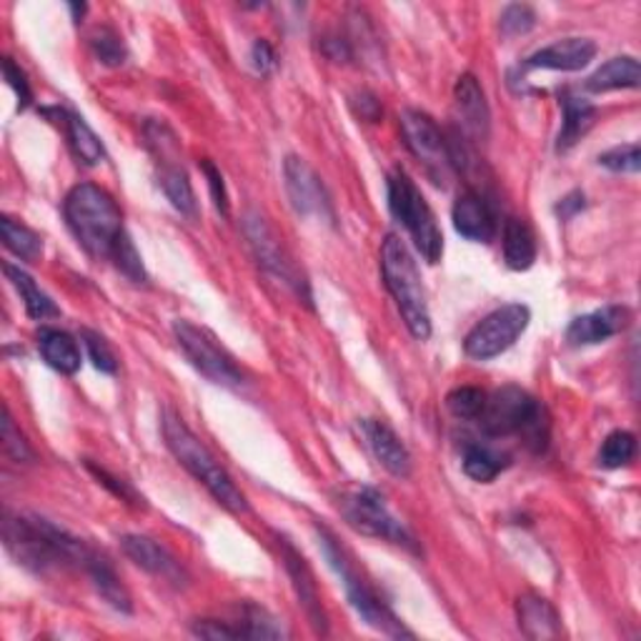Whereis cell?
I'll return each mask as SVG.
<instances>
[{
  "label": "cell",
  "instance_id": "1",
  "mask_svg": "<svg viewBox=\"0 0 641 641\" xmlns=\"http://www.w3.org/2000/svg\"><path fill=\"white\" fill-rule=\"evenodd\" d=\"M3 538L5 549L13 554V559L23 563L25 569L38 571V574L61 567L85 571L91 557L96 554V549H91L79 536L43 517L5 514Z\"/></svg>",
  "mask_w": 641,
  "mask_h": 641
},
{
  "label": "cell",
  "instance_id": "2",
  "mask_svg": "<svg viewBox=\"0 0 641 641\" xmlns=\"http://www.w3.org/2000/svg\"><path fill=\"white\" fill-rule=\"evenodd\" d=\"M161 426H164V439L170 454L176 456L188 474L195 482L203 484L209 494L216 499L221 507L228 509L230 514H246L249 511V501L241 494V489L234 484V478L218 464V459L211 454L206 443L199 436L188 429L186 422L176 412L161 414Z\"/></svg>",
  "mask_w": 641,
  "mask_h": 641
},
{
  "label": "cell",
  "instance_id": "3",
  "mask_svg": "<svg viewBox=\"0 0 641 641\" xmlns=\"http://www.w3.org/2000/svg\"><path fill=\"white\" fill-rule=\"evenodd\" d=\"M66 224L71 228L85 251L93 259H108L114 256L118 241L126 234L121 209L116 201L104 191V188L93 183L75 186L71 193L66 195L63 203Z\"/></svg>",
  "mask_w": 641,
  "mask_h": 641
},
{
  "label": "cell",
  "instance_id": "4",
  "mask_svg": "<svg viewBox=\"0 0 641 641\" xmlns=\"http://www.w3.org/2000/svg\"><path fill=\"white\" fill-rule=\"evenodd\" d=\"M381 273L383 284H387L389 294L396 301L401 319H404L406 329L412 331V336L418 341L429 339L431 313L422 273H418L408 246L396 234H389L387 241L381 244Z\"/></svg>",
  "mask_w": 641,
  "mask_h": 641
},
{
  "label": "cell",
  "instance_id": "5",
  "mask_svg": "<svg viewBox=\"0 0 641 641\" xmlns=\"http://www.w3.org/2000/svg\"><path fill=\"white\" fill-rule=\"evenodd\" d=\"M476 422L484 434L494 439L521 434L534 451H544L549 441V418H546L542 401L519 387H503L486 393V404Z\"/></svg>",
  "mask_w": 641,
  "mask_h": 641
},
{
  "label": "cell",
  "instance_id": "6",
  "mask_svg": "<svg viewBox=\"0 0 641 641\" xmlns=\"http://www.w3.org/2000/svg\"><path fill=\"white\" fill-rule=\"evenodd\" d=\"M319 544H321L323 557H327L329 561V567L336 571L341 584H344L346 600L354 606L358 617L369 624L371 629L381 631V634H387L391 639H414V631H408L404 627V621H401L396 614L391 612V606L373 592L369 581L358 574L352 559H348L346 549L339 544V538L333 536L329 529L323 526L319 529Z\"/></svg>",
  "mask_w": 641,
  "mask_h": 641
},
{
  "label": "cell",
  "instance_id": "7",
  "mask_svg": "<svg viewBox=\"0 0 641 641\" xmlns=\"http://www.w3.org/2000/svg\"><path fill=\"white\" fill-rule=\"evenodd\" d=\"M389 211L408 230L418 253L429 263H439L443 256V234L424 193L404 168H393L387 181Z\"/></svg>",
  "mask_w": 641,
  "mask_h": 641
},
{
  "label": "cell",
  "instance_id": "8",
  "mask_svg": "<svg viewBox=\"0 0 641 641\" xmlns=\"http://www.w3.org/2000/svg\"><path fill=\"white\" fill-rule=\"evenodd\" d=\"M339 509L354 532L371 538H383V542L406 546V549L416 551V538L412 536V532L404 526V521H399L391 514L387 499L376 489H371V486L346 491L339 501Z\"/></svg>",
  "mask_w": 641,
  "mask_h": 641
},
{
  "label": "cell",
  "instance_id": "9",
  "mask_svg": "<svg viewBox=\"0 0 641 641\" xmlns=\"http://www.w3.org/2000/svg\"><path fill=\"white\" fill-rule=\"evenodd\" d=\"M174 336L186 354L188 361L201 376H206L209 381L218 383V387L238 389L244 383V371L238 369L224 346L218 344L216 336L211 331L195 327V323L178 319L174 321Z\"/></svg>",
  "mask_w": 641,
  "mask_h": 641
},
{
  "label": "cell",
  "instance_id": "10",
  "mask_svg": "<svg viewBox=\"0 0 641 641\" xmlns=\"http://www.w3.org/2000/svg\"><path fill=\"white\" fill-rule=\"evenodd\" d=\"M532 321V311L524 304H507L491 311L476 327L468 331L464 341V352L476 361H491L517 344L521 333Z\"/></svg>",
  "mask_w": 641,
  "mask_h": 641
},
{
  "label": "cell",
  "instance_id": "11",
  "mask_svg": "<svg viewBox=\"0 0 641 641\" xmlns=\"http://www.w3.org/2000/svg\"><path fill=\"white\" fill-rule=\"evenodd\" d=\"M244 234L249 238L253 256L259 259V263L273 276L284 281V284L294 290V294L301 298L304 304H311V290H309V281L301 271L296 269V263L290 261V256L284 251V246L273 234V228L266 224V218L261 213L249 211L244 216Z\"/></svg>",
  "mask_w": 641,
  "mask_h": 641
},
{
  "label": "cell",
  "instance_id": "12",
  "mask_svg": "<svg viewBox=\"0 0 641 641\" xmlns=\"http://www.w3.org/2000/svg\"><path fill=\"white\" fill-rule=\"evenodd\" d=\"M401 133H404L408 151L418 158V164H424L426 174L434 178V183H447V178L454 168H451L447 135L441 133V128L436 126L434 118L416 108H406L401 114Z\"/></svg>",
  "mask_w": 641,
  "mask_h": 641
},
{
  "label": "cell",
  "instance_id": "13",
  "mask_svg": "<svg viewBox=\"0 0 641 641\" xmlns=\"http://www.w3.org/2000/svg\"><path fill=\"white\" fill-rule=\"evenodd\" d=\"M284 178L290 206H294L298 216L333 221V206L327 193V186L321 183V178L316 176V170L306 164L304 158L288 156L284 164Z\"/></svg>",
  "mask_w": 641,
  "mask_h": 641
},
{
  "label": "cell",
  "instance_id": "14",
  "mask_svg": "<svg viewBox=\"0 0 641 641\" xmlns=\"http://www.w3.org/2000/svg\"><path fill=\"white\" fill-rule=\"evenodd\" d=\"M278 546H281V559H284V567L290 577V584H294V592L298 596V604L309 617L311 627L316 629V634H329V621L327 614H323L321 606V596H319V586L313 581V571L309 569V563L301 557V551L296 549L288 538L278 536Z\"/></svg>",
  "mask_w": 641,
  "mask_h": 641
},
{
  "label": "cell",
  "instance_id": "15",
  "mask_svg": "<svg viewBox=\"0 0 641 641\" xmlns=\"http://www.w3.org/2000/svg\"><path fill=\"white\" fill-rule=\"evenodd\" d=\"M454 108H456V121L461 126V135H464V139H472V141L489 139L491 110H489V104H486L484 88L478 85V81L472 73H464L456 81Z\"/></svg>",
  "mask_w": 641,
  "mask_h": 641
},
{
  "label": "cell",
  "instance_id": "16",
  "mask_svg": "<svg viewBox=\"0 0 641 641\" xmlns=\"http://www.w3.org/2000/svg\"><path fill=\"white\" fill-rule=\"evenodd\" d=\"M361 434L373 459L379 461L391 476L396 478L412 476V454H408L404 441L399 439L396 431H393L389 424L379 422V418H364Z\"/></svg>",
  "mask_w": 641,
  "mask_h": 641
},
{
  "label": "cell",
  "instance_id": "17",
  "mask_svg": "<svg viewBox=\"0 0 641 641\" xmlns=\"http://www.w3.org/2000/svg\"><path fill=\"white\" fill-rule=\"evenodd\" d=\"M451 218H454L456 234L464 236L466 241L489 244L497 236V216H494L491 203L472 188L459 195Z\"/></svg>",
  "mask_w": 641,
  "mask_h": 641
},
{
  "label": "cell",
  "instance_id": "18",
  "mask_svg": "<svg viewBox=\"0 0 641 641\" xmlns=\"http://www.w3.org/2000/svg\"><path fill=\"white\" fill-rule=\"evenodd\" d=\"M121 546L126 557L131 559L135 567L149 571L153 577H161L166 581H174V584H183V567L178 559L170 554L166 546H161L156 538L143 536V534H128L121 538Z\"/></svg>",
  "mask_w": 641,
  "mask_h": 641
},
{
  "label": "cell",
  "instance_id": "19",
  "mask_svg": "<svg viewBox=\"0 0 641 641\" xmlns=\"http://www.w3.org/2000/svg\"><path fill=\"white\" fill-rule=\"evenodd\" d=\"M631 313L624 306H604V309L577 316L567 329V341L571 346H594L602 341L617 336L629 327Z\"/></svg>",
  "mask_w": 641,
  "mask_h": 641
},
{
  "label": "cell",
  "instance_id": "20",
  "mask_svg": "<svg viewBox=\"0 0 641 641\" xmlns=\"http://www.w3.org/2000/svg\"><path fill=\"white\" fill-rule=\"evenodd\" d=\"M596 43L592 38H563L526 58V68L546 71H581L594 61Z\"/></svg>",
  "mask_w": 641,
  "mask_h": 641
},
{
  "label": "cell",
  "instance_id": "21",
  "mask_svg": "<svg viewBox=\"0 0 641 641\" xmlns=\"http://www.w3.org/2000/svg\"><path fill=\"white\" fill-rule=\"evenodd\" d=\"M517 619L519 629L526 639H557L561 637V617L554 609L551 602H546L544 596L524 594L517 602Z\"/></svg>",
  "mask_w": 641,
  "mask_h": 641
},
{
  "label": "cell",
  "instance_id": "22",
  "mask_svg": "<svg viewBox=\"0 0 641 641\" xmlns=\"http://www.w3.org/2000/svg\"><path fill=\"white\" fill-rule=\"evenodd\" d=\"M54 114L58 118H63V128L68 135V143H71V151L75 153V158L81 161L83 166H98L106 161V145L98 139L96 131L85 123V118L73 114V110L66 108H54Z\"/></svg>",
  "mask_w": 641,
  "mask_h": 641
},
{
  "label": "cell",
  "instance_id": "23",
  "mask_svg": "<svg viewBox=\"0 0 641 641\" xmlns=\"http://www.w3.org/2000/svg\"><path fill=\"white\" fill-rule=\"evenodd\" d=\"M38 348L43 361H46L50 369H56L58 373L73 376L81 369L83 356H81V346L71 333L58 331V329H40L38 331Z\"/></svg>",
  "mask_w": 641,
  "mask_h": 641
},
{
  "label": "cell",
  "instance_id": "24",
  "mask_svg": "<svg viewBox=\"0 0 641 641\" xmlns=\"http://www.w3.org/2000/svg\"><path fill=\"white\" fill-rule=\"evenodd\" d=\"M561 108H563V121H561V131L557 139V151L567 153L569 149L584 139V135L592 131V126L596 121V108L589 104V100L571 96V93H563L561 96Z\"/></svg>",
  "mask_w": 641,
  "mask_h": 641
},
{
  "label": "cell",
  "instance_id": "25",
  "mask_svg": "<svg viewBox=\"0 0 641 641\" xmlns=\"http://www.w3.org/2000/svg\"><path fill=\"white\" fill-rule=\"evenodd\" d=\"M503 261L511 271H529L536 261V236L521 218H507L503 224Z\"/></svg>",
  "mask_w": 641,
  "mask_h": 641
},
{
  "label": "cell",
  "instance_id": "26",
  "mask_svg": "<svg viewBox=\"0 0 641 641\" xmlns=\"http://www.w3.org/2000/svg\"><path fill=\"white\" fill-rule=\"evenodd\" d=\"M85 574L93 581V586H96V592L104 596V600L114 606L116 612H123V614H131L133 612V604H131V594L126 592V586L121 584V579H118L116 569L110 567V561L104 557V554H93L88 567H85Z\"/></svg>",
  "mask_w": 641,
  "mask_h": 641
},
{
  "label": "cell",
  "instance_id": "27",
  "mask_svg": "<svg viewBox=\"0 0 641 641\" xmlns=\"http://www.w3.org/2000/svg\"><path fill=\"white\" fill-rule=\"evenodd\" d=\"M641 66L634 56H619L606 61L592 79L586 81V88L592 93H606L619 88H639Z\"/></svg>",
  "mask_w": 641,
  "mask_h": 641
},
{
  "label": "cell",
  "instance_id": "28",
  "mask_svg": "<svg viewBox=\"0 0 641 641\" xmlns=\"http://www.w3.org/2000/svg\"><path fill=\"white\" fill-rule=\"evenodd\" d=\"M3 273L8 276V281H11V284L15 286V290L21 294L25 311H28L31 319L43 321V319H50V316H61V309H58L54 298H50L46 290H43L21 266L3 263Z\"/></svg>",
  "mask_w": 641,
  "mask_h": 641
},
{
  "label": "cell",
  "instance_id": "29",
  "mask_svg": "<svg viewBox=\"0 0 641 641\" xmlns=\"http://www.w3.org/2000/svg\"><path fill=\"white\" fill-rule=\"evenodd\" d=\"M158 186L164 188L170 206H174L176 211H181L183 216H188V218L195 216L199 203H195L193 186H191V181H188V174L183 170V166H178L176 161H161L158 164Z\"/></svg>",
  "mask_w": 641,
  "mask_h": 641
},
{
  "label": "cell",
  "instance_id": "30",
  "mask_svg": "<svg viewBox=\"0 0 641 641\" xmlns=\"http://www.w3.org/2000/svg\"><path fill=\"white\" fill-rule=\"evenodd\" d=\"M0 236H3L5 249L25 263H36L43 256V238L33 228L19 224V221L8 216L0 218Z\"/></svg>",
  "mask_w": 641,
  "mask_h": 641
},
{
  "label": "cell",
  "instance_id": "31",
  "mask_svg": "<svg viewBox=\"0 0 641 641\" xmlns=\"http://www.w3.org/2000/svg\"><path fill=\"white\" fill-rule=\"evenodd\" d=\"M507 466L509 459L484 443H468L464 449V474L478 484L494 482Z\"/></svg>",
  "mask_w": 641,
  "mask_h": 641
},
{
  "label": "cell",
  "instance_id": "32",
  "mask_svg": "<svg viewBox=\"0 0 641 641\" xmlns=\"http://www.w3.org/2000/svg\"><path fill=\"white\" fill-rule=\"evenodd\" d=\"M637 456V436L631 431H612L606 436L600 451V466L621 468Z\"/></svg>",
  "mask_w": 641,
  "mask_h": 641
},
{
  "label": "cell",
  "instance_id": "33",
  "mask_svg": "<svg viewBox=\"0 0 641 641\" xmlns=\"http://www.w3.org/2000/svg\"><path fill=\"white\" fill-rule=\"evenodd\" d=\"M241 629L244 639H281L284 637V629L281 624L271 617L266 609L256 604L244 606V619L236 624Z\"/></svg>",
  "mask_w": 641,
  "mask_h": 641
},
{
  "label": "cell",
  "instance_id": "34",
  "mask_svg": "<svg viewBox=\"0 0 641 641\" xmlns=\"http://www.w3.org/2000/svg\"><path fill=\"white\" fill-rule=\"evenodd\" d=\"M91 50L104 66L118 68L128 61V48L123 38L114 28H98L91 36Z\"/></svg>",
  "mask_w": 641,
  "mask_h": 641
},
{
  "label": "cell",
  "instance_id": "35",
  "mask_svg": "<svg viewBox=\"0 0 641 641\" xmlns=\"http://www.w3.org/2000/svg\"><path fill=\"white\" fill-rule=\"evenodd\" d=\"M486 404V391L476 387H459L447 396V408L461 422H476Z\"/></svg>",
  "mask_w": 641,
  "mask_h": 641
},
{
  "label": "cell",
  "instance_id": "36",
  "mask_svg": "<svg viewBox=\"0 0 641 641\" xmlns=\"http://www.w3.org/2000/svg\"><path fill=\"white\" fill-rule=\"evenodd\" d=\"M110 261H114L116 269L121 271L128 281H133V284H145V281H149L143 269V261H141V253L131 241V236H128V230L121 236V241H118Z\"/></svg>",
  "mask_w": 641,
  "mask_h": 641
},
{
  "label": "cell",
  "instance_id": "37",
  "mask_svg": "<svg viewBox=\"0 0 641 641\" xmlns=\"http://www.w3.org/2000/svg\"><path fill=\"white\" fill-rule=\"evenodd\" d=\"M536 25V13L532 5L526 3H511L503 8L501 13V21H499V28L507 38H517V36H524Z\"/></svg>",
  "mask_w": 641,
  "mask_h": 641
},
{
  "label": "cell",
  "instance_id": "38",
  "mask_svg": "<svg viewBox=\"0 0 641 641\" xmlns=\"http://www.w3.org/2000/svg\"><path fill=\"white\" fill-rule=\"evenodd\" d=\"M600 166L614 170V174H639L641 168V151L637 143L617 145L600 156Z\"/></svg>",
  "mask_w": 641,
  "mask_h": 641
},
{
  "label": "cell",
  "instance_id": "39",
  "mask_svg": "<svg viewBox=\"0 0 641 641\" xmlns=\"http://www.w3.org/2000/svg\"><path fill=\"white\" fill-rule=\"evenodd\" d=\"M81 339L85 344V352H88L91 361H93V366H96L98 371H104V373H116L118 371V361H116L114 348H110V344L104 336H100V333L85 329L81 333Z\"/></svg>",
  "mask_w": 641,
  "mask_h": 641
},
{
  "label": "cell",
  "instance_id": "40",
  "mask_svg": "<svg viewBox=\"0 0 641 641\" xmlns=\"http://www.w3.org/2000/svg\"><path fill=\"white\" fill-rule=\"evenodd\" d=\"M85 466H88V472L98 478V484H104L106 489H108V491H114L118 499H121V501H128V503H131V507H145V501H143L141 494L135 491L131 484L123 482V478H118V476H114V474H108L106 468L96 466V464H93V461H85Z\"/></svg>",
  "mask_w": 641,
  "mask_h": 641
},
{
  "label": "cell",
  "instance_id": "41",
  "mask_svg": "<svg viewBox=\"0 0 641 641\" xmlns=\"http://www.w3.org/2000/svg\"><path fill=\"white\" fill-rule=\"evenodd\" d=\"M3 451H5L8 459L19 461V464L21 461L33 459V451H31L28 443H25L23 434L15 429L13 416H11V412H8V406H3Z\"/></svg>",
  "mask_w": 641,
  "mask_h": 641
},
{
  "label": "cell",
  "instance_id": "42",
  "mask_svg": "<svg viewBox=\"0 0 641 641\" xmlns=\"http://www.w3.org/2000/svg\"><path fill=\"white\" fill-rule=\"evenodd\" d=\"M193 637L201 639H213V641H234V639H244L241 629L230 621H216V619H199L191 624Z\"/></svg>",
  "mask_w": 641,
  "mask_h": 641
},
{
  "label": "cell",
  "instance_id": "43",
  "mask_svg": "<svg viewBox=\"0 0 641 641\" xmlns=\"http://www.w3.org/2000/svg\"><path fill=\"white\" fill-rule=\"evenodd\" d=\"M201 168H203V176H206V181H209L213 206H216V211L221 213V216H228V193H226L224 176H221V170L216 168V164H213V161H209V158L201 161Z\"/></svg>",
  "mask_w": 641,
  "mask_h": 641
},
{
  "label": "cell",
  "instance_id": "44",
  "mask_svg": "<svg viewBox=\"0 0 641 641\" xmlns=\"http://www.w3.org/2000/svg\"><path fill=\"white\" fill-rule=\"evenodd\" d=\"M3 79L11 85L15 98H19V106L21 110H25L31 106L33 100V91H31V83L25 79V73L21 71V66L13 63V58H3Z\"/></svg>",
  "mask_w": 641,
  "mask_h": 641
},
{
  "label": "cell",
  "instance_id": "45",
  "mask_svg": "<svg viewBox=\"0 0 641 641\" xmlns=\"http://www.w3.org/2000/svg\"><path fill=\"white\" fill-rule=\"evenodd\" d=\"M352 106H354V110H356V116L358 118H364V121H369V123H376L381 118V104H379V98L373 96V93H369V91H361V93H356L354 96V100H352Z\"/></svg>",
  "mask_w": 641,
  "mask_h": 641
},
{
  "label": "cell",
  "instance_id": "46",
  "mask_svg": "<svg viewBox=\"0 0 641 641\" xmlns=\"http://www.w3.org/2000/svg\"><path fill=\"white\" fill-rule=\"evenodd\" d=\"M251 61L256 71L261 75H269L273 73V68H276V54H273V48L266 40H256L251 48Z\"/></svg>",
  "mask_w": 641,
  "mask_h": 641
},
{
  "label": "cell",
  "instance_id": "47",
  "mask_svg": "<svg viewBox=\"0 0 641 641\" xmlns=\"http://www.w3.org/2000/svg\"><path fill=\"white\" fill-rule=\"evenodd\" d=\"M584 209H586L584 193H581V191H571L569 195H563V199L559 201L557 213H559L561 221H569V218H574L577 213L584 211Z\"/></svg>",
  "mask_w": 641,
  "mask_h": 641
},
{
  "label": "cell",
  "instance_id": "48",
  "mask_svg": "<svg viewBox=\"0 0 641 641\" xmlns=\"http://www.w3.org/2000/svg\"><path fill=\"white\" fill-rule=\"evenodd\" d=\"M323 54L333 61H352V46L344 38H327L323 40Z\"/></svg>",
  "mask_w": 641,
  "mask_h": 641
},
{
  "label": "cell",
  "instance_id": "49",
  "mask_svg": "<svg viewBox=\"0 0 641 641\" xmlns=\"http://www.w3.org/2000/svg\"><path fill=\"white\" fill-rule=\"evenodd\" d=\"M68 8H71V13H73V21H75V23H81V19L85 15V11H88V5H85V3H71Z\"/></svg>",
  "mask_w": 641,
  "mask_h": 641
}]
</instances>
